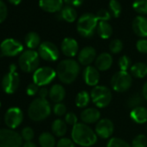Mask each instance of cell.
I'll return each instance as SVG.
<instances>
[{"label":"cell","mask_w":147,"mask_h":147,"mask_svg":"<svg viewBox=\"0 0 147 147\" xmlns=\"http://www.w3.org/2000/svg\"><path fill=\"white\" fill-rule=\"evenodd\" d=\"M38 54L41 58L47 61H55L59 58V49L51 42H43L40 44Z\"/></svg>","instance_id":"7c38bea8"},{"label":"cell","mask_w":147,"mask_h":147,"mask_svg":"<svg viewBox=\"0 0 147 147\" xmlns=\"http://www.w3.org/2000/svg\"><path fill=\"white\" fill-rule=\"evenodd\" d=\"M63 0H40L39 6L46 12L54 13L61 11Z\"/></svg>","instance_id":"d6986e66"},{"label":"cell","mask_w":147,"mask_h":147,"mask_svg":"<svg viewBox=\"0 0 147 147\" xmlns=\"http://www.w3.org/2000/svg\"><path fill=\"white\" fill-rule=\"evenodd\" d=\"M83 77L85 82L88 86L96 87L100 82V74L98 69L93 66H88L83 73Z\"/></svg>","instance_id":"e0dca14e"},{"label":"cell","mask_w":147,"mask_h":147,"mask_svg":"<svg viewBox=\"0 0 147 147\" xmlns=\"http://www.w3.org/2000/svg\"><path fill=\"white\" fill-rule=\"evenodd\" d=\"M100 113L96 108H87L83 110L81 113V119L84 124H93L100 120Z\"/></svg>","instance_id":"ffe728a7"},{"label":"cell","mask_w":147,"mask_h":147,"mask_svg":"<svg viewBox=\"0 0 147 147\" xmlns=\"http://www.w3.org/2000/svg\"><path fill=\"white\" fill-rule=\"evenodd\" d=\"M65 122L69 125H75L77 124V116L72 112L67 113L65 116Z\"/></svg>","instance_id":"7bdbcfd3"},{"label":"cell","mask_w":147,"mask_h":147,"mask_svg":"<svg viewBox=\"0 0 147 147\" xmlns=\"http://www.w3.org/2000/svg\"><path fill=\"white\" fill-rule=\"evenodd\" d=\"M61 51L67 57H74L78 52V43L71 37H66L61 42Z\"/></svg>","instance_id":"9a60e30c"},{"label":"cell","mask_w":147,"mask_h":147,"mask_svg":"<svg viewBox=\"0 0 147 147\" xmlns=\"http://www.w3.org/2000/svg\"><path fill=\"white\" fill-rule=\"evenodd\" d=\"M21 136L26 142H30L34 138V131L30 127H25L23 129Z\"/></svg>","instance_id":"74e56055"},{"label":"cell","mask_w":147,"mask_h":147,"mask_svg":"<svg viewBox=\"0 0 147 147\" xmlns=\"http://www.w3.org/2000/svg\"><path fill=\"white\" fill-rule=\"evenodd\" d=\"M90 102V95L87 91H81L76 100V104L78 107H86Z\"/></svg>","instance_id":"f546056e"},{"label":"cell","mask_w":147,"mask_h":147,"mask_svg":"<svg viewBox=\"0 0 147 147\" xmlns=\"http://www.w3.org/2000/svg\"><path fill=\"white\" fill-rule=\"evenodd\" d=\"M98 19L94 14L82 15L77 23V30L79 34L84 37H90L94 35V30L97 27Z\"/></svg>","instance_id":"5b68a950"},{"label":"cell","mask_w":147,"mask_h":147,"mask_svg":"<svg viewBox=\"0 0 147 147\" xmlns=\"http://www.w3.org/2000/svg\"><path fill=\"white\" fill-rule=\"evenodd\" d=\"M132 83V79L130 74L127 71H119L112 77L111 84L113 90L117 92L127 91Z\"/></svg>","instance_id":"9c48e42d"},{"label":"cell","mask_w":147,"mask_h":147,"mask_svg":"<svg viewBox=\"0 0 147 147\" xmlns=\"http://www.w3.org/2000/svg\"><path fill=\"white\" fill-rule=\"evenodd\" d=\"M147 138L144 134H139L134 138L131 143V147H146Z\"/></svg>","instance_id":"836d02e7"},{"label":"cell","mask_w":147,"mask_h":147,"mask_svg":"<svg viewBox=\"0 0 147 147\" xmlns=\"http://www.w3.org/2000/svg\"><path fill=\"white\" fill-rule=\"evenodd\" d=\"M137 49L138 52L142 54H147V40L146 39H140L137 42L136 44Z\"/></svg>","instance_id":"60d3db41"},{"label":"cell","mask_w":147,"mask_h":147,"mask_svg":"<svg viewBox=\"0 0 147 147\" xmlns=\"http://www.w3.org/2000/svg\"><path fill=\"white\" fill-rule=\"evenodd\" d=\"M9 2L14 5H18L22 2V0H9Z\"/></svg>","instance_id":"f907efd6"},{"label":"cell","mask_w":147,"mask_h":147,"mask_svg":"<svg viewBox=\"0 0 147 147\" xmlns=\"http://www.w3.org/2000/svg\"><path fill=\"white\" fill-rule=\"evenodd\" d=\"M67 107L62 103H56L54 106V113L57 116H62L66 113Z\"/></svg>","instance_id":"f35d334b"},{"label":"cell","mask_w":147,"mask_h":147,"mask_svg":"<svg viewBox=\"0 0 147 147\" xmlns=\"http://www.w3.org/2000/svg\"><path fill=\"white\" fill-rule=\"evenodd\" d=\"M52 131L57 137H62L67 132V125L66 122L61 119H55L52 124Z\"/></svg>","instance_id":"83f0119b"},{"label":"cell","mask_w":147,"mask_h":147,"mask_svg":"<svg viewBox=\"0 0 147 147\" xmlns=\"http://www.w3.org/2000/svg\"><path fill=\"white\" fill-rule=\"evenodd\" d=\"M24 115L23 112L18 107H11L7 110L5 115V125L11 128L15 129L23 122Z\"/></svg>","instance_id":"4fadbf2b"},{"label":"cell","mask_w":147,"mask_h":147,"mask_svg":"<svg viewBox=\"0 0 147 147\" xmlns=\"http://www.w3.org/2000/svg\"><path fill=\"white\" fill-rule=\"evenodd\" d=\"M95 16L100 21H107L110 19V13L106 10H100Z\"/></svg>","instance_id":"ee69618b"},{"label":"cell","mask_w":147,"mask_h":147,"mask_svg":"<svg viewBox=\"0 0 147 147\" xmlns=\"http://www.w3.org/2000/svg\"><path fill=\"white\" fill-rule=\"evenodd\" d=\"M24 42L26 46L30 49H34L37 47L40 46V42H41V38L39 36V35L36 32H29L25 38H24Z\"/></svg>","instance_id":"484cf974"},{"label":"cell","mask_w":147,"mask_h":147,"mask_svg":"<svg viewBox=\"0 0 147 147\" xmlns=\"http://www.w3.org/2000/svg\"><path fill=\"white\" fill-rule=\"evenodd\" d=\"M56 147H76V146L75 144L73 143V141L70 140L69 138H62L59 139V141L57 142Z\"/></svg>","instance_id":"b9f144b4"},{"label":"cell","mask_w":147,"mask_h":147,"mask_svg":"<svg viewBox=\"0 0 147 147\" xmlns=\"http://www.w3.org/2000/svg\"><path fill=\"white\" fill-rule=\"evenodd\" d=\"M39 144L42 147H55V137L49 132H42L39 137Z\"/></svg>","instance_id":"f1b7e54d"},{"label":"cell","mask_w":147,"mask_h":147,"mask_svg":"<svg viewBox=\"0 0 147 147\" xmlns=\"http://www.w3.org/2000/svg\"><path fill=\"white\" fill-rule=\"evenodd\" d=\"M23 147H37L34 143H32L31 141L30 142H26L24 145H23Z\"/></svg>","instance_id":"681fc988"},{"label":"cell","mask_w":147,"mask_h":147,"mask_svg":"<svg viewBox=\"0 0 147 147\" xmlns=\"http://www.w3.org/2000/svg\"><path fill=\"white\" fill-rule=\"evenodd\" d=\"M107 147H131V146L121 138H113L108 141Z\"/></svg>","instance_id":"e575fe53"},{"label":"cell","mask_w":147,"mask_h":147,"mask_svg":"<svg viewBox=\"0 0 147 147\" xmlns=\"http://www.w3.org/2000/svg\"><path fill=\"white\" fill-rule=\"evenodd\" d=\"M109 7L114 18H119L120 16L122 7L119 1H117V0H111L109 3Z\"/></svg>","instance_id":"d6a6232c"},{"label":"cell","mask_w":147,"mask_h":147,"mask_svg":"<svg viewBox=\"0 0 147 147\" xmlns=\"http://www.w3.org/2000/svg\"><path fill=\"white\" fill-rule=\"evenodd\" d=\"M56 72L49 67H42L37 68L33 75L34 83L40 86H45L49 84L55 77Z\"/></svg>","instance_id":"30bf717a"},{"label":"cell","mask_w":147,"mask_h":147,"mask_svg":"<svg viewBox=\"0 0 147 147\" xmlns=\"http://www.w3.org/2000/svg\"><path fill=\"white\" fill-rule=\"evenodd\" d=\"M143 95H140L138 94H135L133 95H131L126 101L127 107H131V108H136L138 107H140L141 104L143 103Z\"/></svg>","instance_id":"4dcf8cb0"},{"label":"cell","mask_w":147,"mask_h":147,"mask_svg":"<svg viewBox=\"0 0 147 147\" xmlns=\"http://www.w3.org/2000/svg\"><path fill=\"white\" fill-rule=\"evenodd\" d=\"M71 136L74 142L83 147L92 146L97 141V134L84 123H77L74 125Z\"/></svg>","instance_id":"6da1fadb"},{"label":"cell","mask_w":147,"mask_h":147,"mask_svg":"<svg viewBox=\"0 0 147 147\" xmlns=\"http://www.w3.org/2000/svg\"><path fill=\"white\" fill-rule=\"evenodd\" d=\"M27 94L30 95V96H33L35 95L36 94H37L39 92V86L36 85V83H30L28 87H27Z\"/></svg>","instance_id":"f6af8a7d"},{"label":"cell","mask_w":147,"mask_h":147,"mask_svg":"<svg viewBox=\"0 0 147 147\" xmlns=\"http://www.w3.org/2000/svg\"><path fill=\"white\" fill-rule=\"evenodd\" d=\"M119 66L120 71H126L131 66V59L127 55H123L119 59Z\"/></svg>","instance_id":"8d00e7d4"},{"label":"cell","mask_w":147,"mask_h":147,"mask_svg":"<svg viewBox=\"0 0 147 147\" xmlns=\"http://www.w3.org/2000/svg\"><path fill=\"white\" fill-rule=\"evenodd\" d=\"M51 113V107L49 101L46 99L38 98L34 100L28 110L29 117L34 121H41L49 116Z\"/></svg>","instance_id":"3957f363"},{"label":"cell","mask_w":147,"mask_h":147,"mask_svg":"<svg viewBox=\"0 0 147 147\" xmlns=\"http://www.w3.org/2000/svg\"><path fill=\"white\" fill-rule=\"evenodd\" d=\"M113 123L108 119H102L95 125V133L101 138H109L113 132Z\"/></svg>","instance_id":"5bb4252c"},{"label":"cell","mask_w":147,"mask_h":147,"mask_svg":"<svg viewBox=\"0 0 147 147\" xmlns=\"http://www.w3.org/2000/svg\"><path fill=\"white\" fill-rule=\"evenodd\" d=\"M146 131H147V126H146Z\"/></svg>","instance_id":"816d5d0a"},{"label":"cell","mask_w":147,"mask_h":147,"mask_svg":"<svg viewBox=\"0 0 147 147\" xmlns=\"http://www.w3.org/2000/svg\"><path fill=\"white\" fill-rule=\"evenodd\" d=\"M130 115L131 119L136 123L144 124L147 121V108L142 106L138 107L131 110Z\"/></svg>","instance_id":"603a6c76"},{"label":"cell","mask_w":147,"mask_h":147,"mask_svg":"<svg viewBox=\"0 0 147 147\" xmlns=\"http://www.w3.org/2000/svg\"><path fill=\"white\" fill-rule=\"evenodd\" d=\"M79 63L73 59L61 61L56 68V75L59 80L65 84H71L76 81L80 73Z\"/></svg>","instance_id":"7a4b0ae2"},{"label":"cell","mask_w":147,"mask_h":147,"mask_svg":"<svg viewBox=\"0 0 147 147\" xmlns=\"http://www.w3.org/2000/svg\"><path fill=\"white\" fill-rule=\"evenodd\" d=\"M63 1L70 6H79L84 2V0H63Z\"/></svg>","instance_id":"bcb514c9"},{"label":"cell","mask_w":147,"mask_h":147,"mask_svg":"<svg viewBox=\"0 0 147 147\" xmlns=\"http://www.w3.org/2000/svg\"><path fill=\"white\" fill-rule=\"evenodd\" d=\"M0 50L3 55L16 56L23 52L24 46L20 42L13 38H7L0 44Z\"/></svg>","instance_id":"8fae6325"},{"label":"cell","mask_w":147,"mask_h":147,"mask_svg":"<svg viewBox=\"0 0 147 147\" xmlns=\"http://www.w3.org/2000/svg\"><path fill=\"white\" fill-rule=\"evenodd\" d=\"M132 7L135 11L139 14H147V0H135Z\"/></svg>","instance_id":"1f68e13d"},{"label":"cell","mask_w":147,"mask_h":147,"mask_svg":"<svg viewBox=\"0 0 147 147\" xmlns=\"http://www.w3.org/2000/svg\"><path fill=\"white\" fill-rule=\"evenodd\" d=\"M7 15H8V9H7V6H6V5L2 1V0H0V24L3 23V22L6 19Z\"/></svg>","instance_id":"ab89813d"},{"label":"cell","mask_w":147,"mask_h":147,"mask_svg":"<svg viewBox=\"0 0 147 147\" xmlns=\"http://www.w3.org/2000/svg\"><path fill=\"white\" fill-rule=\"evenodd\" d=\"M131 73L136 78H144L147 76V65L144 62H137L131 67Z\"/></svg>","instance_id":"d4e9b609"},{"label":"cell","mask_w":147,"mask_h":147,"mask_svg":"<svg viewBox=\"0 0 147 147\" xmlns=\"http://www.w3.org/2000/svg\"><path fill=\"white\" fill-rule=\"evenodd\" d=\"M96 59V51L93 47H85L78 55V61L82 65L90 66Z\"/></svg>","instance_id":"2e32d148"},{"label":"cell","mask_w":147,"mask_h":147,"mask_svg":"<svg viewBox=\"0 0 147 147\" xmlns=\"http://www.w3.org/2000/svg\"><path fill=\"white\" fill-rule=\"evenodd\" d=\"M113 64V57L108 53H102L95 59V67L100 71L108 70Z\"/></svg>","instance_id":"44dd1931"},{"label":"cell","mask_w":147,"mask_h":147,"mask_svg":"<svg viewBox=\"0 0 147 147\" xmlns=\"http://www.w3.org/2000/svg\"><path fill=\"white\" fill-rule=\"evenodd\" d=\"M22 136L12 129H0V147H21Z\"/></svg>","instance_id":"52a82bcc"},{"label":"cell","mask_w":147,"mask_h":147,"mask_svg":"<svg viewBox=\"0 0 147 147\" xmlns=\"http://www.w3.org/2000/svg\"><path fill=\"white\" fill-rule=\"evenodd\" d=\"M40 55L38 52L33 49H28L24 51L18 59L19 67L26 73L35 72L39 66Z\"/></svg>","instance_id":"277c9868"},{"label":"cell","mask_w":147,"mask_h":147,"mask_svg":"<svg viewBox=\"0 0 147 147\" xmlns=\"http://www.w3.org/2000/svg\"><path fill=\"white\" fill-rule=\"evenodd\" d=\"M91 99L98 107H107L112 100V93L109 88L104 86H96L91 92Z\"/></svg>","instance_id":"ba28073f"},{"label":"cell","mask_w":147,"mask_h":147,"mask_svg":"<svg viewBox=\"0 0 147 147\" xmlns=\"http://www.w3.org/2000/svg\"><path fill=\"white\" fill-rule=\"evenodd\" d=\"M66 92L64 88L60 84H55L49 90V98L55 103H61L65 97Z\"/></svg>","instance_id":"7402d4cb"},{"label":"cell","mask_w":147,"mask_h":147,"mask_svg":"<svg viewBox=\"0 0 147 147\" xmlns=\"http://www.w3.org/2000/svg\"><path fill=\"white\" fill-rule=\"evenodd\" d=\"M61 17L63 20L68 23L75 22L77 18V12L70 5H66L61 11Z\"/></svg>","instance_id":"cb8c5ba5"},{"label":"cell","mask_w":147,"mask_h":147,"mask_svg":"<svg viewBox=\"0 0 147 147\" xmlns=\"http://www.w3.org/2000/svg\"><path fill=\"white\" fill-rule=\"evenodd\" d=\"M109 49H110V51L113 54H118L119 53L122 49H123V42L119 40V39H114L113 40L110 44H109Z\"/></svg>","instance_id":"d590c367"},{"label":"cell","mask_w":147,"mask_h":147,"mask_svg":"<svg viewBox=\"0 0 147 147\" xmlns=\"http://www.w3.org/2000/svg\"><path fill=\"white\" fill-rule=\"evenodd\" d=\"M142 95L143 97L147 100V82L144 83V87H143V89H142Z\"/></svg>","instance_id":"c3c4849f"},{"label":"cell","mask_w":147,"mask_h":147,"mask_svg":"<svg viewBox=\"0 0 147 147\" xmlns=\"http://www.w3.org/2000/svg\"><path fill=\"white\" fill-rule=\"evenodd\" d=\"M97 31L102 39H107L113 34V28L107 21H100Z\"/></svg>","instance_id":"4316f807"},{"label":"cell","mask_w":147,"mask_h":147,"mask_svg":"<svg viewBox=\"0 0 147 147\" xmlns=\"http://www.w3.org/2000/svg\"><path fill=\"white\" fill-rule=\"evenodd\" d=\"M132 30L140 37H147V18L142 16L136 17L132 22Z\"/></svg>","instance_id":"ac0fdd59"},{"label":"cell","mask_w":147,"mask_h":147,"mask_svg":"<svg viewBox=\"0 0 147 147\" xmlns=\"http://www.w3.org/2000/svg\"><path fill=\"white\" fill-rule=\"evenodd\" d=\"M16 65L12 64L10 66L9 72L2 79V88L5 93L8 94H11L16 92L19 86L20 79L19 75L16 71Z\"/></svg>","instance_id":"8992f818"},{"label":"cell","mask_w":147,"mask_h":147,"mask_svg":"<svg viewBox=\"0 0 147 147\" xmlns=\"http://www.w3.org/2000/svg\"><path fill=\"white\" fill-rule=\"evenodd\" d=\"M39 96H40V98H42V99H46V97L48 96V95H49V90L47 89V88H41L40 90H39Z\"/></svg>","instance_id":"7dc6e473"}]
</instances>
